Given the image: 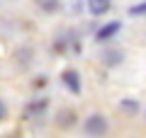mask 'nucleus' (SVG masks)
Returning a JSON list of instances; mask_svg holds the SVG:
<instances>
[{"label":"nucleus","mask_w":146,"mask_h":138,"mask_svg":"<svg viewBox=\"0 0 146 138\" xmlns=\"http://www.w3.org/2000/svg\"><path fill=\"white\" fill-rule=\"evenodd\" d=\"M34 3L42 12H49V15L51 12H58V7H61V0H34Z\"/></svg>","instance_id":"nucleus-5"},{"label":"nucleus","mask_w":146,"mask_h":138,"mask_svg":"<svg viewBox=\"0 0 146 138\" xmlns=\"http://www.w3.org/2000/svg\"><path fill=\"white\" fill-rule=\"evenodd\" d=\"M119 109H122L124 114H129V116H131V114L139 112V102H136V99H122V102H119Z\"/></svg>","instance_id":"nucleus-7"},{"label":"nucleus","mask_w":146,"mask_h":138,"mask_svg":"<svg viewBox=\"0 0 146 138\" xmlns=\"http://www.w3.org/2000/svg\"><path fill=\"white\" fill-rule=\"evenodd\" d=\"M5 116H7V107H5V102L0 99V121H3Z\"/></svg>","instance_id":"nucleus-9"},{"label":"nucleus","mask_w":146,"mask_h":138,"mask_svg":"<svg viewBox=\"0 0 146 138\" xmlns=\"http://www.w3.org/2000/svg\"><path fill=\"white\" fill-rule=\"evenodd\" d=\"M119 27H122V22H107V24L105 27H100L98 32H95V39L98 41H107V39H112V36L117 34V32H119Z\"/></svg>","instance_id":"nucleus-3"},{"label":"nucleus","mask_w":146,"mask_h":138,"mask_svg":"<svg viewBox=\"0 0 146 138\" xmlns=\"http://www.w3.org/2000/svg\"><path fill=\"white\" fill-rule=\"evenodd\" d=\"M88 10H90V15L102 17L112 10V0H88Z\"/></svg>","instance_id":"nucleus-4"},{"label":"nucleus","mask_w":146,"mask_h":138,"mask_svg":"<svg viewBox=\"0 0 146 138\" xmlns=\"http://www.w3.org/2000/svg\"><path fill=\"white\" fill-rule=\"evenodd\" d=\"M61 80H63V85H66L73 95H80V75L76 70H63L61 73Z\"/></svg>","instance_id":"nucleus-2"},{"label":"nucleus","mask_w":146,"mask_h":138,"mask_svg":"<svg viewBox=\"0 0 146 138\" xmlns=\"http://www.w3.org/2000/svg\"><path fill=\"white\" fill-rule=\"evenodd\" d=\"M129 15H131V17H141V15H146V0H144V3H136V5H131V7H129Z\"/></svg>","instance_id":"nucleus-8"},{"label":"nucleus","mask_w":146,"mask_h":138,"mask_svg":"<svg viewBox=\"0 0 146 138\" xmlns=\"http://www.w3.org/2000/svg\"><path fill=\"white\" fill-rule=\"evenodd\" d=\"M56 124L61 128H71L73 124H76V114L68 109V112H58V116H56Z\"/></svg>","instance_id":"nucleus-6"},{"label":"nucleus","mask_w":146,"mask_h":138,"mask_svg":"<svg viewBox=\"0 0 146 138\" xmlns=\"http://www.w3.org/2000/svg\"><path fill=\"white\" fill-rule=\"evenodd\" d=\"M83 128H85V133H88V136L100 138V136H105V133H107L110 124H107V119H105L102 114H90V116L85 119Z\"/></svg>","instance_id":"nucleus-1"}]
</instances>
